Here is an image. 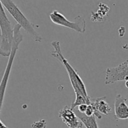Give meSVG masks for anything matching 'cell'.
I'll return each mask as SVG.
<instances>
[{"label": "cell", "mask_w": 128, "mask_h": 128, "mask_svg": "<svg viewBox=\"0 0 128 128\" xmlns=\"http://www.w3.org/2000/svg\"><path fill=\"white\" fill-rule=\"evenodd\" d=\"M51 44L54 48V51L51 52V56L61 62L66 69L75 94L82 95L88 100H90V97L88 94L86 86L82 80L81 78L77 71L72 68L67 59L65 58L62 54L60 41H52L51 42Z\"/></svg>", "instance_id": "1"}, {"label": "cell", "mask_w": 128, "mask_h": 128, "mask_svg": "<svg viewBox=\"0 0 128 128\" xmlns=\"http://www.w3.org/2000/svg\"><path fill=\"white\" fill-rule=\"evenodd\" d=\"M21 27L18 24H16L13 28V39H12L11 53L9 56L7 65H6L3 76L1 79V82H0V113H1L2 106H3L4 99L9 78L11 74L12 64H13L14 60L19 49V46L23 40V36L21 32Z\"/></svg>", "instance_id": "2"}, {"label": "cell", "mask_w": 128, "mask_h": 128, "mask_svg": "<svg viewBox=\"0 0 128 128\" xmlns=\"http://www.w3.org/2000/svg\"><path fill=\"white\" fill-rule=\"evenodd\" d=\"M3 7L8 11L9 13L16 20L18 24L23 29L30 37L37 42H42V38L40 34L35 30L34 25L31 23L20 10L18 6L12 0H1Z\"/></svg>", "instance_id": "3"}, {"label": "cell", "mask_w": 128, "mask_h": 128, "mask_svg": "<svg viewBox=\"0 0 128 128\" xmlns=\"http://www.w3.org/2000/svg\"><path fill=\"white\" fill-rule=\"evenodd\" d=\"M0 55L8 57L11 53L13 39V28L0 0Z\"/></svg>", "instance_id": "4"}, {"label": "cell", "mask_w": 128, "mask_h": 128, "mask_svg": "<svg viewBox=\"0 0 128 128\" xmlns=\"http://www.w3.org/2000/svg\"><path fill=\"white\" fill-rule=\"evenodd\" d=\"M50 18L53 23L59 26L68 28L80 33L86 32V21L81 16H77L73 21H71L58 11L54 10L50 14Z\"/></svg>", "instance_id": "5"}, {"label": "cell", "mask_w": 128, "mask_h": 128, "mask_svg": "<svg viewBox=\"0 0 128 128\" xmlns=\"http://www.w3.org/2000/svg\"><path fill=\"white\" fill-rule=\"evenodd\" d=\"M128 80V60L114 68H110L106 71L105 84H110L116 82Z\"/></svg>", "instance_id": "6"}, {"label": "cell", "mask_w": 128, "mask_h": 128, "mask_svg": "<svg viewBox=\"0 0 128 128\" xmlns=\"http://www.w3.org/2000/svg\"><path fill=\"white\" fill-rule=\"evenodd\" d=\"M58 116L68 128H82L83 126L74 110L68 106H65L59 111Z\"/></svg>", "instance_id": "7"}, {"label": "cell", "mask_w": 128, "mask_h": 128, "mask_svg": "<svg viewBox=\"0 0 128 128\" xmlns=\"http://www.w3.org/2000/svg\"><path fill=\"white\" fill-rule=\"evenodd\" d=\"M106 96H103L97 98H90V103L93 108L94 116L99 120L102 119L101 114L104 115H108L112 112V108L108 103L105 101Z\"/></svg>", "instance_id": "8"}, {"label": "cell", "mask_w": 128, "mask_h": 128, "mask_svg": "<svg viewBox=\"0 0 128 128\" xmlns=\"http://www.w3.org/2000/svg\"><path fill=\"white\" fill-rule=\"evenodd\" d=\"M128 99L118 94L114 101V119L124 120L128 119V106L126 103Z\"/></svg>", "instance_id": "9"}, {"label": "cell", "mask_w": 128, "mask_h": 128, "mask_svg": "<svg viewBox=\"0 0 128 128\" xmlns=\"http://www.w3.org/2000/svg\"><path fill=\"white\" fill-rule=\"evenodd\" d=\"M73 110L76 113V116L78 117L80 121L82 122V124H84L86 128H99L97 121H96V118L94 116H87L84 114L78 112L76 110Z\"/></svg>", "instance_id": "10"}, {"label": "cell", "mask_w": 128, "mask_h": 128, "mask_svg": "<svg viewBox=\"0 0 128 128\" xmlns=\"http://www.w3.org/2000/svg\"><path fill=\"white\" fill-rule=\"evenodd\" d=\"M32 128H46V122L44 120H41L38 121L34 122L31 125Z\"/></svg>", "instance_id": "11"}, {"label": "cell", "mask_w": 128, "mask_h": 128, "mask_svg": "<svg viewBox=\"0 0 128 128\" xmlns=\"http://www.w3.org/2000/svg\"><path fill=\"white\" fill-rule=\"evenodd\" d=\"M84 114L87 116H94V110L93 108L92 107L91 104H88L86 108V111L84 112Z\"/></svg>", "instance_id": "12"}, {"label": "cell", "mask_w": 128, "mask_h": 128, "mask_svg": "<svg viewBox=\"0 0 128 128\" xmlns=\"http://www.w3.org/2000/svg\"><path fill=\"white\" fill-rule=\"evenodd\" d=\"M88 105V104H82L80 105V106H78V110H77L78 112L84 114L85 111H86Z\"/></svg>", "instance_id": "13"}, {"label": "cell", "mask_w": 128, "mask_h": 128, "mask_svg": "<svg viewBox=\"0 0 128 128\" xmlns=\"http://www.w3.org/2000/svg\"><path fill=\"white\" fill-rule=\"evenodd\" d=\"M0 128H8L0 120Z\"/></svg>", "instance_id": "14"}, {"label": "cell", "mask_w": 128, "mask_h": 128, "mask_svg": "<svg viewBox=\"0 0 128 128\" xmlns=\"http://www.w3.org/2000/svg\"><path fill=\"white\" fill-rule=\"evenodd\" d=\"M125 86H126L127 88H128V81H125Z\"/></svg>", "instance_id": "15"}]
</instances>
